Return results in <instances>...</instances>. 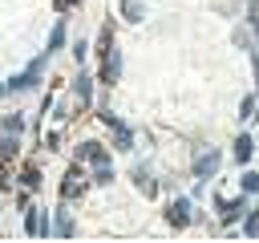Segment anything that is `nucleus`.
Returning <instances> with one entry per match:
<instances>
[{"instance_id":"nucleus-12","label":"nucleus","mask_w":259,"mask_h":243,"mask_svg":"<svg viewBox=\"0 0 259 243\" xmlns=\"http://www.w3.org/2000/svg\"><path fill=\"white\" fill-rule=\"evenodd\" d=\"M73 93H77L81 105H93V73L89 69H77L73 73Z\"/></svg>"},{"instance_id":"nucleus-24","label":"nucleus","mask_w":259,"mask_h":243,"mask_svg":"<svg viewBox=\"0 0 259 243\" xmlns=\"http://www.w3.org/2000/svg\"><path fill=\"white\" fill-rule=\"evenodd\" d=\"M85 57H89V40H77V45H73V61H77V65H81V61H85Z\"/></svg>"},{"instance_id":"nucleus-19","label":"nucleus","mask_w":259,"mask_h":243,"mask_svg":"<svg viewBox=\"0 0 259 243\" xmlns=\"http://www.w3.org/2000/svg\"><path fill=\"white\" fill-rule=\"evenodd\" d=\"M0 130L20 138V134H24V113H4V117H0Z\"/></svg>"},{"instance_id":"nucleus-21","label":"nucleus","mask_w":259,"mask_h":243,"mask_svg":"<svg viewBox=\"0 0 259 243\" xmlns=\"http://www.w3.org/2000/svg\"><path fill=\"white\" fill-rule=\"evenodd\" d=\"M247 28H251V36L259 40V0H247Z\"/></svg>"},{"instance_id":"nucleus-26","label":"nucleus","mask_w":259,"mask_h":243,"mask_svg":"<svg viewBox=\"0 0 259 243\" xmlns=\"http://www.w3.org/2000/svg\"><path fill=\"white\" fill-rule=\"evenodd\" d=\"M251 53V77H255V85H259V49H247Z\"/></svg>"},{"instance_id":"nucleus-15","label":"nucleus","mask_w":259,"mask_h":243,"mask_svg":"<svg viewBox=\"0 0 259 243\" xmlns=\"http://www.w3.org/2000/svg\"><path fill=\"white\" fill-rule=\"evenodd\" d=\"M117 16L125 20V24H142V0H117Z\"/></svg>"},{"instance_id":"nucleus-27","label":"nucleus","mask_w":259,"mask_h":243,"mask_svg":"<svg viewBox=\"0 0 259 243\" xmlns=\"http://www.w3.org/2000/svg\"><path fill=\"white\" fill-rule=\"evenodd\" d=\"M77 4H81V0H53V8H57V12H61V16H65V12H69V8H77Z\"/></svg>"},{"instance_id":"nucleus-10","label":"nucleus","mask_w":259,"mask_h":243,"mask_svg":"<svg viewBox=\"0 0 259 243\" xmlns=\"http://www.w3.org/2000/svg\"><path fill=\"white\" fill-rule=\"evenodd\" d=\"M24 235H53V215L49 211H24Z\"/></svg>"},{"instance_id":"nucleus-3","label":"nucleus","mask_w":259,"mask_h":243,"mask_svg":"<svg viewBox=\"0 0 259 243\" xmlns=\"http://www.w3.org/2000/svg\"><path fill=\"white\" fill-rule=\"evenodd\" d=\"M210 202H214V215H219V223H223V227H235V223H243V215L251 211V194H243V190H239L235 198H227V194H214Z\"/></svg>"},{"instance_id":"nucleus-20","label":"nucleus","mask_w":259,"mask_h":243,"mask_svg":"<svg viewBox=\"0 0 259 243\" xmlns=\"http://www.w3.org/2000/svg\"><path fill=\"white\" fill-rule=\"evenodd\" d=\"M239 190L255 198V194H259V170H243V174H239Z\"/></svg>"},{"instance_id":"nucleus-1","label":"nucleus","mask_w":259,"mask_h":243,"mask_svg":"<svg viewBox=\"0 0 259 243\" xmlns=\"http://www.w3.org/2000/svg\"><path fill=\"white\" fill-rule=\"evenodd\" d=\"M73 158H81V162H89V178H93V186H109L117 174H113V162H109V150L97 142V138H85L77 150H73Z\"/></svg>"},{"instance_id":"nucleus-11","label":"nucleus","mask_w":259,"mask_h":243,"mask_svg":"<svg viewBox=\"0 0 259 243\" xmlns=\"http://www.w3.org/2000/svg\"><path fill=\"white\" fill-rule=\"evenodd\" d=\"M231 158H235V166H251V158H255V138H251L247 130L235 138V146H231Z\"/></svg>"},{"instance_id":"nucleus-4","label":"nucleus","mask_w":259,"mask_h":243,"mask_svg":"<svg viewBox=\"0 0 259 243\" xmlns=\"http://www.w3.org/2000/svg\"><path fill=\"white\" fill-rule=\"evenodd\" d=\"M89 186H93V178L85 174V162H81V158H73V162H69V170H65V178H61V198H65V202H77Z\"/></svg>"},{"instance_id":"nucleus-28","label":"nucleus","mask_w":259,"mask_h":243,"mask_svg":"<svg viewBox=\"0 0 259 243\" xmlns=\"http://www.w3.org/2000/svg\"><path fill=\"white\" fill-rule=\"evenodd\" d=\"M0 97H8V81H0Z\"/></svg>"},{"instance_id":"nucleus-16","label":"nucleus","mask_w":259,"mask_h":243,"mask_svg":"<svg viewBox=\"0 0 259 243\" xmlns=\"http://www.w3.org/2000/svg\"><path fill=\"white\" fill-rule=\"evenodd\" d=\"M40 182H45L40 166H36V162H24V166H20V186H28V190H40Z\"/></svg>"},{"instance_id":"nucleus-9","label":"nucleus","mask_w":259,"mask_h":243,"mask_svg":"<svg viewBox=\"0 0 259 243\" xmlns=\"http://www.w3.org/2000/svg\"><path fill=\"white\" fill-rule=\"evenodd\" d=\"M53 235H61V239L77 235V223H73V215H69V202H65V198L53 207Z\"/></svg>"},{"instance_id":"nucleus-13","label":"nucleus","mask_w":259,"mask_h":243,"mask_svg":"<svg viewBox=\"0 0 259 243\" xmlns=\"http://www.w3.org/2000/svg\"><path fill=\"white\" fill-rule=\"evenodd\" d=\"M130 178L138 182V190H142V194H150V198L158 194V182L150 178V166H146V162H142V166H134V170H130Z\"/></svg>"},{"instance_id":"nucleus-25","label":"nucleus","mask_w":259,"mask_h":243,"mask_svg":"<svg viewBox=\"0 0 259 243\" xmlns=\"http://www.w3.org/2000/svg\"><path fill=\"white\" fill-rule=\"evenodd\" d=\"M61 138H65V134H61V130H53V134L45 138V146H49V150H61Z\"/></svg>"},{"instance_id":"nucleus-5","label":"nucleus","mask_w":259,"mask_h":243,"mask_svg":"<svg viewBox=\"0 0 259 243\" xmlns=\"http://www.w3.org/2000/svg\"><path fill=\"white\" fill-rule=\"evenodd\" d=\"M45 69H49V53L32 57V61L24 65V73H16V77L8 81V93H24V89H36V85L45 81Z\"/></svg>"},{"instance_id":"nucleus-8","label":"nucleus","mask_w":259,"mask_h":243,"mask_svg":"<svg viewBox=\"0 0 259 243\" xmlns=\"http://www.w3.org/2000/svg\"><path fill=\"white\" fill-rule=\"evenodd\" d=\"M219 166H223V154H219V150H202V154L194 158V170H190V178H194V182H210Z\"/></svg>"},{"instance_id":"nucleus-2","label":"nucleus","mask_w":259,"mask_h":243,"mask_svg":"<svg viewBox=\"0 0 259 243\" xmlns=\"http://www.w3.org/2000/svg\"><path fill=\"white\" fill-rule=\"evenodd\" d=\"M194 202H198V198H186V194L170 198V202L162 207V223H166V227H174V231H186V227H194V223H198V211H194Z\"/></svg>"},{"instance_id":"nucleus-17","label":"nucleus","mask_w":259,"mask_h":243,"mask_svg":"<svg viewBox=\"0 0 259 243\" xmlns=\"http://www.w3.org/2000/svg\"><path fill=\"white\" fill-rule=\"evenodd\" d=\"M16 154H20V138H16V134H4V130H0V162H12Z\"/></svg>"},{"instance_id":"nucleus-14","label":"nucleus","mask_w":259,"mask_h":243,"mask_svg":"<svg viewBox=\"0 0 259 243\" xmlns=\"http://www.w3.org/2000/svg\"><path fill=\"white\" fill-rule=\"evenodd\" d=\"M65 36H69V28H65V16H57V24H53V32H49V45H45V53L53 57V53H61L65 49Z\"/></svg>"},{"instance_id":"nucleus-18","label":"nucleus","mask_w":259,"mask_h":243,"mask_svg":"<svg viewBox=\"0 0 259 243\" xmlns=\"http://www.w3.org/2000/svg\"><path fill=\"white\" fill-rule=\"evenodd\" d=\"M239 231H243L247 239H259V207H251V211L243 215V223H239Z\"/></svg>"},{"instance_id":"nucleus-6","label":"nucleus","mask_w":259,"mask_h":243,"mask_svg":"<svg viewBox=\"0 0 259 243\" xmlns=\"http://www.w3.org/2000/svg\"><path fill=\"white\" fill-rule=\"evenodd\" d=\"M121 65H125V57H121V49L117 45H109L105 53H97V81L101 85H117V77H121Z\"/></svg>"},{"instance_id":"nucleus-7","label":"nucleus","mask_w":259,"mask_h":243,"mask_svg":"<svg viewBox=\"0 0 259 243\" xmlns=\"http://www.w3.org/2000/svg\"><path fill=\"white\" fill-rule=\"evenodd\" d=\"M97 117H101V126H109V134H113V150H130L134 146V130L117 117V113H109V109H97Z\"/></svg>"},{"instance_id":"nucleus-22","label":"nucleus","mask_w":259,"mask_h":243,"mask_svg":"<svg viewBox=\"0 0 259 243\" xmlns=\"http://www.w3.org/2000/svg\"><path fill=\"white\" fill-rule=\"evenodd\" d=\"M109 45H113V20H105V24H101V40H97V53H105Z\"/></svg>"},{"instance_id":"nucleus-23","label":"nucleus","mask_w":259,"mask_h":243,"mask_svg":"<svg viewBox=\"0 0 259 243\" xmlns=\"http://www.w3.org/2000/svg\"><path fill=\"white\" fill-rule=\"evenodd\" d=\"M239 117H243V122H251V117H255V97H243V105H239Z\"/></svg>"}]
</instances>
